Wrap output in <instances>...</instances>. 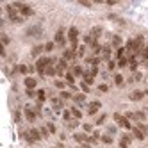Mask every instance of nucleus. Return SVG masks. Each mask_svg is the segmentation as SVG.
Returning a JSON list of instances; mask_svg holds the SVG:
<instances>
[{"label":"nucleus","instance_id":"f257e3e1","mask_svg":"<svg viewBox=\"0 0 148 148\" xmlns=\"http://www.w3.org/2000/svg\"><path fill=\"white\" fill-rule=\"evenodd\" d=\"M54 61H55V59H52V57H39V59L36 61V70H38V73H39L41 77H45L46 68L52 66Z\"/></svg>","mask_w":148,"mask_h":148},{"label":"nucleus","instance_id":"f03ea898","mask_svg":"<svg viewBox=\"0 0 148 148\" xmlns=\"http://www.w3.org/2000/svg\"><path fill=\"white\" fill-rule=\"evenodd\" d=\"M5 9H7V14H9V20H11L13 23H22V22H23V16H20V13L16 11L13 5H7Z\"/></svg>","mask_w":148,"mask_h":148},{"label":"nucleus","instance_id":"7ed1b4c3","mask_svg":"<svg viewBox=\"0 0 148 148\" xmlns=\"http://www.w3.org/2000/svg\"><path fill=\"white\" fill-rule=\"evenodd\" d=\"M13 7H14L16 11H20V14H22V16H32V14H34L32 7H29V5H25V4L16 2V4H13Z\"/></svg>","mask_w":148,"mask_h":148},{"label":"nucleus","instance_id":"20e7f679","mask_svg":"<svg viewBox=\"0 0 148 148\" xmlns=\"http://www.w3.org/2000/svg\"><path fill=\"white\" fill-rule=\"evenodd\" d=\"M114 121L118 123L120 127H123V128H127V130H132V125H130V121L125 118V116H121V114H114Z\"/></svg>","mask_w":148,"mask_h":148},{"label":"nucleus","instance_id":"39448f33","mask_svg":"<svg viewBox=\"0 0 148 148\" xmlns=\"http://www.w3.org/2000/svg\"><path fill=\"white\" fill-rule=\"evenodd\" d=\"M23 136H25V139H27L29 143H36V141H39V139H41V132H39L38 128H30L29 134H23Z\"/></svg>","mask_w":148,"mask_h":148},{"label":"nucleus","instance_id":"423d86ee","mask_svg":"<svg viewBox=\"0 0 148 148\" xmlns=\"http://www.w3.org/2000/svg\"><path fill=\"white\" fill-rule=\"evenodd\" d=\"M100 107H102V104L98 102V100H95V102H91L87 105V114H96L98 111H100Z\"/></svg>","mask_w":148,"mask_h":148},{"label":"nucleus","instance_id":"0eeeda50","mask_svg":"<svg viewBox=\"0 0 148 148\" xmlns=\"http://www.w3.org/2000/svg\"><path fill=\"white\" fill-rule=\"evenodd\" d=\"M77 38H79V29H77V27H70V30H68V39H70V43H75Z\"/></svg>","mask_w":148,"mask_h":148},{"label":"nucleus","instance_id":"6e6552de","mask_svg":"<svg viewBox=\"0 0 148 148\" xmlns=\"http://www.w3.org/2000/svg\"><path fill=\"white\" fill-rule=\"evenodd\" d=\"M55 43H57V45H61V46L66 43V41H64V30H63V29H59V30L55 32Z\"/></svg>","mask_w":148,"mask_h":148},{"label":"nucleus","instance_id":"1a4fd4ad","mask_svg":"<svg viewBox=\"0 0 148 148\" xmlns=\"http://www.w3.org/2000/svg\"><path fill=\"white\" fill-rule=\"evenodd\" d=\"M143 96H145L143 91H132V93H130V100L139 102V100H143Z\"/></svg>","mask_w":148,"mask_h":148},{"label":"nucleus","instance_id":"9d476101","mask_svg":"<svg viewBox=\"0 0 148 148\" xmlns=\"http://www.w3.org/2000/svg\"><path fill=\"white\" fill-rule=\"evenodd\" d=\"M75 52H73V50H64V54H63V59L64 61H73V59H75Z\"/></svg>","mask_w":148,"mask_h":148},{"label":"nucleus","instance_id":"9b49d317","mask_svg":"<svg viewBox=\"0 0 148 148\" xmlns=\"http://www.w3.org/2000/svg\"><path fill=\"white\" fill-rule=\"evenodd\" d=\"M132 134H134V137L136 139H139V141H143V139H145V132H143V130L141 128H132Z\"/></svg>","mask_w":148,"mask_h":148},{"label":"nucleus","instance_id":"f8f14e48","mask_svg":"<svg viewBox=\"0 0 148 148\" xmlns=\"http://www.w3.org/2000/svg\"><path fill=\"white\" fill-rule=\"evenodd\" d=\"M130 136H123L121 139H120V148H128V145H130Z\"/></svg>","mask_w":148,"mask_h":148},{"label":"nucleus","instance_id":"ddd939ff","mask_svg":"<svg viewBox=\"0 0 148 148\" xmlns=\"http://www.w3.org/2000/svg\"><path fill=\"white\" fill-rule=\"evenodd\" d=\"M25 87H27V89H34V87H36V79L27 77V79H25Z\"/></svg>","mask_w":148,"mask_h":148},{"label":"nucleus","instance_id":"4468645a","mask_svg":"<svg viewBox=\"0 0 148 148\" xmlns=\"http://www.w3.org/2000/svg\"><path fill=\"white\" fill-rule=\"evenodd\" d=\"M102 54H104V59H105V61H111V59H109V57H111V46H109V45L102 46Z\"/></svg>","mask_w":148,"mask_h":148},{"label":"nucleus","instance_id":"2eb2a0df","mask_svg":"<svg viewBox=\"0 0 148 148\" xmlns=\"http://www.w3.org/2000/svg\"><path fill=\"white\" fill-rule=\"evenodd\" d=\"M25 118H27L29 121H34V120H36V112L27 107V109H25Z\"/></svg>","mask_w":148,"mask_h":148},{"label":"nucleus","instance_id":"dca6fc26","mask_svg":"<svg viewBox=\"0 0 148 148\" xmlns=\"http://www.w3.org/2000/svg\"><path fill=\"white\" fill-rule=\"evenodd\" d=\"M52 105H54V109H55L57 112L63 109V102L59 100V98H52Z\"/></svg>","mask_w":148,"mask_h":148},{"label":"nucleus","instance_id":"f3484780","mask_svg":"<svg viewBox=\"0 0 148 148\" xmlns=\"http://www.w3.org/2000/svg\"><path fill=\"white\" fill-rule=\"evenodd\" d=\"M39 32H41V29L36 25V27H30V29L27 30V36H39Z\"/></svg>","mask_w":148,"mask_h":148},{"label":"nucleus","instance_id":"a211bd4d","mask_svg":"<svg viewBox=\"0 0 148 148\" xmlns=\"http://www.w3.org/2000/svg\"><path fill=\"white\" fill-rule=\"evenodd\" d=\"M73 139H75V141H79V143H84V141H89V137H87L86 134H75V136H73Z\"/></svg>","mask_w":148,"mask_h":148},{"label":"nucleus","instance_id":"6ab92c4d","mask_svg":"<svg viewBox=\"0 0 148 148\" xmlns=\"http://www.w3.org/2000/svg\"><path fill=\"white\" fill-rule=\"evenodd\" d=\"M14 70H16V71H20V73H23V75H27V73H30L29 66H25V64H20V66H16Z\"/></svg>","mask_w":148,"mask_h":148},{"label":"nucleus","instance_id":"aec40b11","mask_svg":"<svg viewBox=\"0 0 148 148\" xmlns=\"http://www.w3.org/2000/svg\"><path fill=\"white\" fill-rule=\"evenodd\" d=\"M64 77H66V82L70 86H75V75H73V73H66Z\"/></svg>","mask_w":148,"mask_h":148},{"label":"nucleus","instance_id":"412c9836","mask_svg":"<svg viewBox=\"0 0 148 148\" xmlns=\"http://www.w3.org/2000/svg\"><path fill=\"white\" fill-rule=\"evenodd\" d=\"M100 34H102V29H100V27H93V30H91V38L96 39Z\"/></svg>","mask_w":148,"mask_h":148},{"label":"nucleus","instance_id":"4be33fe9","mask_svg":"<svg viewBox=\"0 0 148 148\" xmlns=\"http://www.w3.org/2000/svg\"><path fill=\"white\" fill-rule=\"evenodd\" d=\"M112 46L121 48V38L120 36H112Z\"/></svg>","mask_w":148,"mask_h":148},{"label":"nucleus","instance_id":"5701e85b","mask_svg":"<svg viewBox=\"0 0 148 148\" xmlns=\"http://www.w3.org/2000/svg\"><path fill=\"white\" fill-rule=\"evenodd\" d=\"M57 73V68H54V66H48L46 68V71H45V75H48V77H54Z\"/></svg>","mask_w":148,"mask_h":148},{"label":"nucleus","instance_id":"b1692460","mask_svg":"<svg viewBox=\"0 0 148 148\" xmlns=\"http://www.w3.org/2000/svg\"><path fill=\"white\" fill-rule=\"evenodd\" d=\"M71 114H73V118H75V120H80L82 118V112L77 107H71Z\"/></svg>","mask_w":148,"mask_h":148},{"label":"nucleus","instance_id":"393cba45","mask_svg":"<svg viewBox=\"0 0 148 148\" xmlns=\"http://www.w3.org/2000/svg\"><path fill=\"white\" fill-rule=\"evenodd\" d=\"M125 52H127V48H125V46L118 48V50H116V57H118V59H123V55H125Z\"/></svg>","mask_w":148,"mask_h":148},{"label":"nucleus","instance_id":"a878e982","mask_svg":"<svg viewBox=\"0 0 148 148\" xmlns=\"http://www.w3.org/2000/svg\"><path fill=\"white\" fill-rule=\"evenodd\" d=\"M89 64H93V66H96V64L98 63H100V57H87V59H86Z\"/></svg>","mask_w":148,"mask_h":148},{"label":"nucleus","instance_id":"bb28decb","mask_svg":"<svg viewBox=\"0 0 148 148\" xmlns=\"http://www.w3.org/2000/svg\"><path fill=\"white\" fill-rule=\"evenodd\" d=\"M38 98H39V102H45V98H46L45 89H39V91H38Z\"/></svg>","mask_w":148,"mask_h":148},{"label":"nucleus","instance_id":"cd10ccee","mask_svg":"<svg viewBox=\"0 0 148 148\" xmlns=\"http://www.w3.org/2000/svg\"><path fill=\"white\" fill-rule=\"evenodd\" d=\"M84 100H86V96H84V95H80V93H79V95H75V102H77V104H80V105H82V104H84Z\"/></svg>","mask_w":148,"mask_h":148},{"label":"nucleus","instance_id":"c85d7f7f","mask_svg":"<svg viewBox=\"0 0 148 148\" xmlns=\"http://www.w3.org/2000/svg\"><path fill=\"white\" fill-rule=\"evenodd\" d=\"M105 120H107V114H102V116L96 118V125H102V123H105Z\"/></svg>","mask_w":148,"mask_h":148},{"label":"nucleus","instance_id":"c756f323","mask_svg":"<svg viewBox=\"0 0 148 148\" xmlns=\"http://www.w3.org/2000/svg\"><path fill=\"white\" fill-rule=\"evenodd\" d=\"M139 54H141V57H143V61H148V46H145V48H143V50L139 52Z\"/></svg>","mask_w":148,"mask_h":148},{"label":"nucleus","instance_id":"7c9ffc66","mask_svg":"<svg viewBox=\"0 0 148 148\" xmlns=\"http://www.w3.org/2000/svg\"><path fill=\"white\" fill-rule=\"evenodd\" d=\"M84 82H86L87 86H89V84H93V77L89 75V73H84Z\"/></svg>","mask_w":148,"mask_h":148},{"label":"nucleus","instance_id":"2f4dec72","mask_svg":"<svg viewBox=\"0 0 148 148\" xmlns=\"http://www.w3.org/2000/svg\"><path fill=\"white\" fill-rule=\"evenodd\" d=\"M71 116H73L71 111H64V112H63V118L66 120V121H71Z\"/></svg>","mask_w":148,"mask_h":148},{"label":"nucleus","instance_id":"473e14b6","mask_svg":"<svg viewBox=\"0 0 148 148\" xmlns=\"http://www.w3.org/2000/svg\"><path fill=\"white\" fill-rule=\"evenodd\" d=\"M127 64H128V59H125V57H123V59H118V66H120V68L127 66Z\"/></svg>","mask_w":148,"mask_h":148},{"label":"nucleus","instance_id":"72a5a7b5","mask_svg":"<svg viewBox=\"0 0 148 148\" xmlns=\"http://www.w3.org/2000/svg\"><path fill=\"white\" fill-rule=\"evenodd\" d=\"M134 120H145V112H141V111L134 112Z\"/></svg>","mask_w":148,"mask_h":148},{"label":"nucleus","instance_id":"f704fd0d","mask_svg":"<svg viewBox=\"0 0 148 148\" xmlns=\"http://www.w3.org/2000/svg\"><path fill=\"white\" fill-rule=\"evenodd\" d=\"M114 82H116V86H121L123 84V77L121 75H114Z\"/></svg>","mask_w":148,"mask_h":148},{"label":"nucleus","instance_id":"c9c22d12","mask_svg":"<svg viewBox=\"0 0 148 148\" xmlns=\"http://www.w3.org/2000/svg\"><path fill=\"white\" fill-rule=\"evenodd\" d=\"M102 141H104L105 145H111V143H112V137H111V136H102Z\"/></svg>","mask_w":148,"mask_h":148},{"label":"nucleus","instance_id":"e433bc0d","mask_svg":"<svg viewBox=\"0 0 148 148\" xmlns=\"http://www.w3.org/2000/svg\"><path fill=\"white\" fill-rule=\"evenodd\" d=\"M0 38H2V46H7V45H9V38H7L5 34H2Z\"/></svg>","mask_w":148,"mask_h":148},{"label":"nucleus","instance_id":"4c0bfd02","mask_svg":"<svg viewBox=\"0 0 148 148\" xmlns=\"http://www.w3.org/2000/svg\"><path fill=\"white\" fill-rule=\"evenodd\" d=\"M41 50H45V46H36L34 50H32V55H38V54H41Z\"/></svg>","mask_w":148,"mask_h":148},{"label":"nucleus","instance_id":"58836bf2","mask_svg":"<svg viewBox=\"0 0 148 148\" xmlns=\"http://www.w3.org/2000/svg\"><path fill=\"white\" fill-rule=\"evenodd\" d=\"M77 125H79V121H77V120L68 121V127H70V128H77Z\"/></svg>","mask_w":148,"mask_h":148},{"label":"nucleus","instance_id":"ea45409f","mask_svg":"<svg viewBox=\"0 0 148 148\" xmlns=\"http://www.w3.org/2000/svg\"><path fill=\"white\" fill-rule=\"evenodd\" d=\"M73 75H82V68L80 66H73Z\"/></svg>","mask_w":148,"mask_h":148},{"label":"nucleus","instance_id":"a19ab883","mask_svg":"<svg viewBox=\"0 0 148 148\" xmlns=\"http://www.w3.org/2000/svg\"><path fill=\"white\" fill-rule=\"evenodd\" d=\"M46 128H48V132H50V134H54V132H55V125H54V123H48Z\"/></svg>","mask_w":148,"mask_h":148},{"label":"nucleus","instance_id":"79ce46f5","mask_svg":"<svg viewBox=\"0 0 148 148\" xmlns=\"http://www.w3.org/2000/svg\"><path fill=\"white\" fill-rule=\"evenodd\" d=\"M55 87L57 89H64V82L63 80H55Z\"/></svg>","mask_w":148,"mask_h":148},{"label":"nucleus","instance_id":"37998d69","mask_svg":"<svg viewBox=\"0 0 148 148\" xmlns=\"http://www.w3.org/2000/svg\"><path fill=\"white\" fill-rule=\"evenodd\" d=\"M84 52H86V46H79V50H77V55H79V57H82V55H84Z\"/></svg>","mask_w":148,"mask_h":148},{"label":"nucleus","instance_id":"c03bdc74","mask_svg":"<svg viewBox=\"0 0 148 148\" xmlns=\"http://www.w3.org/2000/svg\"><path fill=\"white\" fill-rule=\"evenodd\" d=\"M98 89H100L102 93H107V91H109V87L105 86V84H100V86H98Z\"/></svg>","mask_w":148,"mask_h":148},{"label":"nucleus","instance_id":"a18cd8bd","mask_svg":"<svg viewBox=\"0 0 148 148\" xmlns=\"http://www.w3.org/2000/svg\"><path fill=\"white\" fill-rule=\"evenodd\" d=\"M45 50H46V52H52V50H54V43H46V45H45Z\"/></svg>","mask_w":148,"mask_h":148},{"label":"nucleus","instance_id":"49530a36","mask_svg":"<svg viewBox=\"0 0 148 148\" xmlns=\"http://www.w3.org/2000/svg\"><path fill=\"white\" fill-rule=\"evenodd\" d=\"M39 132H41V136H43V137H46L48 134H50V132H48V128H46V127H43V128L39 130Z\"/></svg>","mask_w":148,"mask_h":148},{"label":"nucleus","instance_id":"de8ad7c7","mask_svg":"<svg viewBox=\"0 0 148 148\" xmlns=\"http://www.w3.org/2000/svg\"><path fill=\"white\" fill-rule=\"evenodd\" d=\"M89 75H91V77L98 75V68H96V66H93V68H91V71H89Z\"/></svg>","mask_w":148,"mask_h":148},{"label":"nucleus","instance_id":"09e8293b","mask_svg":"<svg viewBox=\"0 0 148 148\" xmlns=\"http://www.w3.org/2000/svg\"><path fill=\"white\" fill-rule=\"evenodd\" d=\"M107 68H109V70H114V68H116V63H114V61H109V63H107Z\"/></svg>","mask_w":148,"mask_h":148},{"label":"nucleus","instance_id":"8fccbe9b","mask_svg":"<svg viewBox=\"0 0 148 148\" xmlns=\"http://www.w3.org/2000/svg\"><path fill=\"white\" fill-rule=\"evenodd\" d=\"M82 128H84V130H86V132H91V128H93V127H91V125H89V123H84V127H82Z\"/></svg>","mask_w":148,"mask_h":148},{"label":"nucleus","instance_id":"3c124183","mask_svg":"<svg viewBox=\"0 0 148 148\" xmlns=\"http://www.w3.org/2000/svg\"><path fill=\"white\" fill-rule=\"evenodd\" d=\"M61 98H71V95L68 91H61Z\"/></svg>","mask_w":148,"mask_h":148},{"label":"nucleus","instance_id":"603ef678","mask_svg":"<svg viewBox=\"0 0 148 148\" xmlns=\"http://www.w3.org/2000/svg\"><path fill=\"white\" fill-rule=\"evenodd\" d=\"M80 86H82V91H86V93L89 91V86L86 84V82H82V84H80Z\"/></svg>","mask_w":148,"mask_h":148},{"label":"nucleus","instance_id":"864d4df0","mask_svg":"<svg viewBox=\"0 0 148 148\" xmlns=\"http://www.w3.org/2000/svg\"><path fill=\"white\" fill-rule=\"evenodd\" d=\"M109 134H116V127H109Z\"/></svg>","mask_w":148,"mask_h":148},{"label":"nucleus","instance_id":"5fc2aeb1","mask_svg":"<svg viewBox=\"0 0 148 148\" xmlns=\"http://www.w3.org/2000/svg\"><path fill=\"white\" fill-rule=\"evenodd\" d=\"M27 95H29V96H34L36 93H34V91H32V89H27Z\"/></svg>","mask_w":148,"mask_h":148},{"label":"nucleus","instance_id":"6e6d98bb","mask_svg":"<svg viewBox=\"0 0 148 148\" xmlns=\"http://www.w3.org/2000/svg\"><path fill=\"white\" fill-rule=\"evenodd\" d=\"M55 148H64V146H63V145H59V146H55Z\"/></svg>","mask_w":148,"mask_h":148},{"label":"nucleus","instance_id":"4d7b16f0","mask_svg":"<svg viewBox=\"0 0 148 148\" xmlns=\"http://www.w3.org/2000/svg\"><path fill=\"white\" fill-rule=\"evenodd\" d=\"M145 64H146V66H148V61H145Z\"/></svg>","mask_w":148,"mask_h":148},{"label":"nucleus","instance_id":"13d9d810","mask_svg":"<svg viewBox=\"0 0 148 148\" xmlns=\"http://www.w3.org/2000/svg\"><path fill=\"white\" fill-rule=\"evenodd\" d=\"M146 132H148V125H146Z\"/></svg>","mask_w":148,"mask_h":148}]
</instances>
